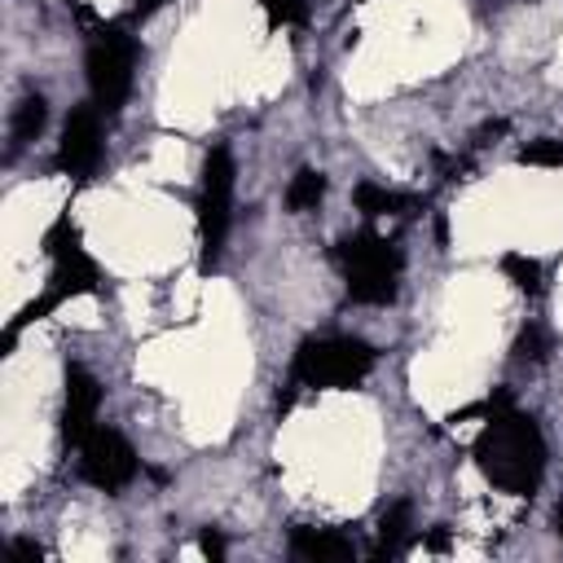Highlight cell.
Returning a JSON list of instances; mask_svg holds the SVG:
<instances>
[{
	"label": "cell",
	"instance_id": "6da1fadb",
	"mask_svg": "<svg viewBox=\"0 0 563 563\" xmlns=\"http://www.w3.org/2000/svg\"><path fill=\"white\" fill-rule=\"evenodd\" d=\"M475 466L493 479V488L510 497H532L545 475V435L532 413L497 409L475 440Z\"/></svg>",
	"mask_w": 563,
	"mask_h": 563
},
{
	"label": "cell",
	"instance_id": "7a4b0ae2",
	"mask_svg": "<svg viewBox=\"0 0 563 563\" xmlns=\"http://www.w3.org/2000/svg\"><path fill=\"white\" fill-rule=\"evenodd\" d=\"M334 255H339L343 277H347V299H356V303H391L396 299V282H400L405 260L387 238L361 229V233L339 238Z\"/></svg>",
	"mask_w": 563,
	"mask_h": 563
},
{
	"label": "cell",
	"instance_id": "3957f363",
	"mask_svg": "<svg viewBox=\"0 0 563 563\" xmlns=\"http://www.w3.org/2000/svg\"><path fill=\"white\" fill-rule=\"evenodd\" d=\"M369 369H374V347L356 334L303 339L290 361V378L299 387H356Z\"/></svg>",
	"mask_w": 563,
	"mask_h": 563
},
{
	"label": "cell",
	"instance_id": "277c9868",
	"mask_svg": "<svg viewBox=\"0 0 563 563\" xmlns=\"http://www.w3.org/2000/svg\"><path fill=\"white\" fill-rule=\"evenodd\" d=\"M229 207H233V154L229 145H211L202 158V194H198V246H202V273L220 264L224 238H229Z\"/></svg>",
	"mask_w": 563,
	"mask_h": 563
},
{
	"label": "cell",
	"instance_id": "5b68a950",
	"mask_svg": "<svg viewBox=\"0 0 563 563\" xmlns=\"http://www.w3.org/2000/svg\"><path fill=\"white\" fill-rule=\"evenodd\" d=\"M136 40L119 26L101 31L88 48V88H92V101L97 110L106 114H119L128 92H132V66H136Z\"/></svg>",
	"mask_w": 563,
	"mask_h": 563
},
{
	"label": "cell",
	"instance_id": "8992f818",
	"mask_svg": "<svg viewBox=\"0 0 563 563\" xmlns=\"http://www.w3.org/2000/svg\"><path fill=\"white\" fill-rule=\"evenodd\" d=\"M79 475L101 493H119V488H128L136 479V449L119 431L97 427L79 444Z\"/></svg>",
	"mask_w": 563,
	"mask_h": 563
},
{
	"label": "cell",
	"instance_id": "52a82bcc",
	"mask_svg": "<svg viewBox=\"0 0 563 563\" xmlns=\"http://www.w3.org/2000/svg\"><path fill=\"white\" fill-rule=\"evenodd\" d=\"M101 163V114L97 106H75L66 114V128H62V145H57V167L75 180L92 176Z\"/></svg>",
	"mask_w": 563,
	"mask_h": 563
},
{
	"label": "cell",
	"instance_id": "ba28073f",
	"mask_svg": "<svg viewBox=\"0 0 563 563\" xmlns=\"http://www.w3.org/2000/svg\"><path fill=\"white\" fill-rule=\"evenodd\" d=\"M101 383L84 365H66V405H62V444L79 449L97 431Z\"/></svg>",
	"mask_w": 563,
	"mask_h": 563
},
{
	"label": "cell",
	"instance_id": "9c48e42d",
	"mask_svg": "<svg viewBox=\"0 0 563 563\" xmlns=\"http://www.w3.org/2000/svg\"><path fill=\"white\" fill-rule=\"evenodd\" d=\"M101 290V268L84 255V246H70L62 255H53V277H48V295L62 303L70 295H88Z\"/></svg>",
	"mask_w": 563,
	"mask_h": 563
},
{
	"label": "cell",
	"instance_id": "30bf717a",
	"mask_svg": "<svg viewBox=\"0 0 563 563\" xmlns=\"http://www.w3.org/2000/svg\"><path fill=\"white\" fill-rule=\"evenodd\" d=\"M290 554L308 559V563H343V559L356 554V545L343 532H334V528H303L299 523L290 532Z\"/></svg>",
	"mask_w": 563,
	"mask_h": 563
},
{
	"label": "cell",
	"instance_id": "8fae6325",
	"mask_svg": "<svg viewBox=\"0 0 563 563\" xmlns=\"http://www.w3.org/2000/svg\"><path fill=\"white\" fill-rule=\"evenodd\" d=\"M352 202H356L361 216H409V211L427 207V198H418V194H396V189H383V185H374V180H361V185L352 189Z\"/></svg>",
	"mask_w": 563,
	"mask_h": 563
},
{
	"label": "cell",
	"instance_id": "7c38bea8",
	"mask_svg": "<svg viewBox=\"0 0 563 563\" xmlns=\"http://www.w3.org/2000/svg\"><path fill=\"white\" fill-rule=\"evenodd\" d=\"M413 537V506L409 501H391L378 519V545H374V559H391L409 545Z\"/></svg>",
	"mask_w": 563,
	"mask_h": 563
},
{
	"label": "cell",
	"instance_id": "4fadbf2b",
	"mask_svg": "<svg viewBox=\"0 0 563 563\" xmlns=\"http://www.w3.org/2000/svg\"><path fill=\"white\" fill-rule=\"evenodd\" d=\"M44 123H48V101H44L40 92H26V97L18 101V110H13V150L31 145V141L44 132Z\"/></svg>",
	"mask_w": 563,
	"mask_h": 563
},
{
	"label": "cell",
	"instance_id": "5bb4252c",
	"mask_svg": "<svg viewBox=\"0 0 563 563\" xmlns=\"http://www.w3.org/2000/svg\"><path fill=\"white\" fill-rule=\"evenodd\" d=\"M321 198H325V176L317 167H299L286 185V207L290 211H312Z\"/></svg>",
	"mask_w": 563,
	"mask_h": 563
},
{
	"label": "cell",
	"instance_id": "9a60e30c",
	"mask_svg": "<svg viewBox=\"0 0 563 563\" xmlns=\"http://www.w3.org/2000/svg\"><path fill=\"white\" fill-rule=\"evenodd\" d=\"M501 273H506L523 295H541V264H537V260H528V255H519V251H506V255H501Z\"/></svg>",
	"mask_w": 563,
	"mask_h": 563
},
{
	"label": "cell",
	"instance_id": "2e32d148",
	"mask_svg": "<svg viewBox=\"0 0 563 563\" xmlns=\"http://www.w3.org/2000/svg\"><path fill=\"white\" fill-rule=\"evenodd\" d=\"M519 163H528V167H563V141L537 136V141H528L519 150Z\"/></svg>",
	"mask_w": 563,
	"mask_h": 563
},
{
	"label": "cell",
	"instance_id": "e0dca14e",
	"mask_svg": "<svg viewBox=\"0 0 563 563\" xmlns=\"http://www.w3.org/2000/svg\"><path fill=\"white\" fill-rule=\"evenodd\" d=\"M268 26H303L308 22V0H264Z\"/></svg>",
	"mask_w": 563,
	"mask_h": 563
},
{
	"label": "cell",
	"instance_id": "ac0fdd59",
	"mask_svg": "<svg viewBox=\"0 0 563 563\" xmlns=\"http://www.w3.org/2000/svg\"><path fill=\"white\" fill-rule=\"evenodd\" d=\"M515 356L519 361H545L550 356V334L541 325H523L515 339Z\"/></svg>",
	"mask_w": 563,
	"mask_h": 563
},
{
	"label": "cell",
	"instance_id": "d6986e66",
	"mask_svg": "<svg viewBox=\"0 0 563 563\" xmlns=\"http://www.w3.org/2000/svg\"><path fill=\"white\" fill-rule=\"evenodd\" d=\"M506 128H510L506 119H488V123H479V128H475V145H493L497 136H506Z\"/></svg>",
	"mask_w": 563,
	"mask_h": 563
},
{
	"label": "cell",
	"instance_id": "ffe728a7",
	"mask_svg": "<svg viewBox=\"0 0 563 563\" xmlns=\"http://www.w3.org/2000/svg\"><path fill=\"white\" fill-rule=\"evenodd\" d=\"M198 550H202L211 563H220V559H224V537H220V532H202V537H198Z\"/></svg>",
	"mask_w": 563,
	"mask_h": 563
},
{
	"label": "cell",
	"instance_id": "44dd1931",
	"mask_svg": "<svg viewBox=\"0 0 563 563\" xmlns=\"http://www.w3.org/2000/svg\"><path fill=\"white\" fill-rule=\"evenodd\" d=\"M9 550H13V554H22V559H40V554H44V550H40L35 541H26V537H18Z\"/></svg>",
	"mask_w": 563,
	"mask_h": 563
},
{
	"label": "cell",
	"instance_id": "7402d4cb",
	"mask_svg": "<svg viewBox=\"0 0 563 563\" xmlns=\"http://www.w3.org/2000/svg\"><path fill=\"white\" fill-rule=\"evenodd\" d=\"M422 545H427V550H444V545H449V532H444V528H435V532H431Z\"/></svg>",
	"mask_w": 563,
	"mask_h": 563
},
{
	"label": "cell",
	"instance_id": "603a6c76",
	"mask_svg": "<svg viewBox=\"0 0 563 563\" xmlns=\"http://www.w3.org/2000/svg\"><path fill=\"white\" fill-rule=\"evenodd\" d=\"M554 523H559V537H563V501H559V510H554Z\"/></svg>",
	"mask_w": 563,
	"mask_h": 563
}]
</instances>
